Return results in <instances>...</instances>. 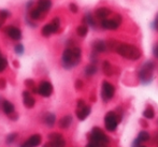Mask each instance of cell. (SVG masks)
I'll return each instance as SVG.
<instances>
[{
	"instance_id": "cell-26",
	"label": "cell",
	"mask_w": 158,
	"mask_h": 147,
	"mask_svg": "<svg viewBox=\"0 0 158 147\" xmlns=\"http://www.w3.org/2000/svg\"><path fill=\"white\" fill-rule=\"evenodd\" d=\"M137 139L141 144L142 143H148V142L151 140V134L146 130H142V131H140V132H139Z\"/></svg>"
},
{
	"instance_id": "cell-33",
	"label": "cell",
	"mask_w": 158,
	"mask_h": 147,
	"mask_svg": "<svg viewBox=\"0 0 158 147\" xmlns=\"http://www.w3.org/2000/svg\"><path fill=\"white\" fill-rule=\"evenodd\" d=\"M151 27H152L153 30H155L158 32V13L156 15V18H155L154 21L152 22V24H151Z\"/></svg>"
},
{
	"instance_id": "cell-10",
	"label": "cell",
	"mask_w": 158,
	"mask_h": 147,
	"mask_svg": "<svg viewBox=\"0 0 158 147\" xmlns=\"http://www.w3.org/2000/svg\"><path fill=\"white\" fill-rule=\"evenodd\" d=\"M48 142L51 144V147H66L67 142L64 140L61 133L52 132L48 134Z\"/></svg>"
},
{
	"instance_id": "cell-37",
	"label": "cell",
	"mask_w": 158,
	"mask_h": 147,
	"mask_svg": "<svg viewBox=\"0 0 158 147\" xmlns=\"http://www.w3.org/2000/svg\"><path fill=\"white\" fill-rule=\"evenodd\" d=\"M6 87V81L3 77H0V89H4Z\"/></svg>"
},
{
	"instance_id": "cell-41",
	"label": "cell",
	"mask_w": 158,
	"mask_h": 147,
	"mask_svg": "<svg viewBox=\"0 0 158 147\" xmlns=\"http://www.w3.org/2000/svg\"><path fill=\"white\" fill-rule=\"evenodd\" d=\"M154 144H155V146L158 147V132L156 133V135L154 137Z\"/></svg>"
},
{
	"instance_id": "cell-15",
	"label": "cell",
	"mask_w": 158,
	"mask_h": 147,
	"mask_svg": "<svg viewBox=\"0 0 158 147\" xmlns=\"http://www.w3.org/2000/svg\"><path fill=\"white\" fill-rule=\"evenodd\" d=\"M90 113H92V106L87 105V104L81 106V108H77V111H75V115H77V119L81 121L85 120L90 115Z\"/></svg>"
},
{
	"instance_id": "cell-46",
	"label": "cell",
	"mask_w": 158,
	"mask_h": 147,
	"mask_svg": "<svg viewBox=\"0 0 158 147\" xmlns=\"http://www.w3.org/2000/svg\"><path fill=\"white\" fill-rule=\"evenodd\" d=\"M138 147H146V146H144V145H139Z\"/></svg>"
},
{
	"instance_id": "cell-43",
	"label": "cell",
	"mask_w": 158,
	"mask_h": 147,
	"mask_svg": "<svg viewBox=\"0 0 158 147\" xmlns=\"http://www.w3.org/2000/svg\"><path fill=\"white\" fill-rule=\"evenodd\" d=\"M140 122H141V124H142V126H144V127H148V124H146L145 121H142V120H141V121H140Z\"/></svg>"
},
{
	"instance_id": "cell-25",
	"label": "cell",
	"mask_w": 158,
	"mask_h": 147,
	"mask_svg": "<svg viewBox=\"0 0 158 147\" xmlns=\"http://www.w3.org/2000/svg\"><path fill=\"white\" fill-rule=\"evenodd\" d=\"M142 115H143V117L145 118V119H154L155 118V110L153 108L152 105H148L145 108V110L143 111V113H142Z\"/></svg>"
},
{
	"instance_id": "cell-2",
	"label": "cell",
	"mask_w": 158,
	"mask_h": 147,
	"mask_svg": "<svg viewBox=\"0 0 158 147\" xmlns=\"http://www.w3.org/2000/svg\"><path fill=\"white\" fill-rule=\"evenodd\" d=\"M114 52L123 58L131 60V61H137L142 57V52L138 46L129 43H123V42H118Z\"/></svg>"
},
{
	"instance_id": "cell-14",
	"label": "cell",
	"mask_w": 158,
	"mask_h": 147,
	"mask_svg": "<svg viewBox=\"0 0 158 147\" xmlns=\"http://www.w3.org/2000/svg\"><path fill=\"white\" fill-rule=\"evenodd\" d=\"M92 50L93 52L96 54H102V53L108 52V48H106V41L101 39L95 40L92 43Z\"/></svg>"
},
{
	"instance_id": "cell-12",
	"label": "cell",
	"mask_w": 158,
	"mask_h": 147,
	"mask_svg": "<svg viewBox=\"0 0 158 147\" xmlns=\"http://www.w3.org/2000/svg\"><path fill=\"white\" fill-rule=\"evenodd\" d=\"M42 143V137L40 134H32L29 137L23 144H21L19 147H38Z\"/></svg>"
},
{
	"instance_id": "cell-36",
	"label": "cell",
	"mask_w": 158,
	"mask_h": 147,
	"mask_svg": "<svg viewBox=\"0 0 158 147\" xmlns=\"http://www.w3.org/2000/svg\"><path fill=\"white\" fill-rule=\"evenodd\" d=\"M153 55L156 59H158V42L153 46Z\"/></svg>"
},
{
	"instance_id": "cell-24",
	"label": "cell",
	"mask_w": 158,
	"mask_h": 147,
	"mask_svg": "<svg viewBox=\"0 0 158 147\" xmlns=\"http://www.w3.org/2000/svg\"><path fill=\"white\" fill-rule=\"evenodd\" d=\"M44 17V14L41 12L40 10H38L37 8H33L30 10V13H29V18L32 19V21H40V19H42Z\"/></svg>"
},
{
	"instance_id": "cell-31",
	"label": "cell",
	"mask_w": 158,
	"mask_h": 147,
	"mask_svg": "<svg viewBox=\"0 0 158 147\" xmlns=\"http://www.w3.org/2000/svg\"><path fill=\"white\" fill-rule=\"evenodd\" d=\"M8 67V60L4 58L2 55H0V72H3Z\"/></svg>"
},
{
	"instance_id": "cell-6",
	"label": "cell",
	"mask_w": 158,
	"mask_h": 147,
	"mask_svg": "<svg viewBox=\"0 0 158 147\" xmlns=\"http://www.w3.org/2000/svg\"><path fill=\"white\" fill-rule=\"evenodd\" d=\"M121 121L122 119L117 116L115 111H109L104 116V127L109 132H115Z\"/></svg>"
},
{
	"instance_id": "cell-45",
	"label": "cell",
	"mask_w": 158,
	"mask_h": 147,
	"mask_svg": "<svg viewBox=\"0 0 158 147\" xmlns=\"http://www.w3.org/2000/svg\"><path fill=\"white\" fill-rule=\"evenodd\" d=\"M85 147H94V146H93V145H90L89 143H87V145H86Z\"/></svg>"
},
{
	"instance_id": "cell-29",
	"label": "cell",
	"mask_w": 158,
	"mask_h": 147,
	"mask_svg": "<svg viewBox=\"0 0 158 147\" xmlns=\"http://www.w3.org/2000/svg\"><path fill=\"white\" fill-rule=\"evenodd\" d=\"M14 52L16 55H19V56H22V55L25 53V47H24V45L22 43H17L16 45L14 46Z\"/></svg>"
},
{
	"instance_id": "cell-38",
	"label": "cell",
	"mask_w": 158,
	"mask_h": 147,
	"mask_svg": "<svg viewBox=\"0 0 158 147\" xmlns=\"http://www.w3.org/2000/svg\"><path fill=\"white\" fill-rule=\"evenodd\" d=\"M9 118H10L11 120H14V121H15V120L19 119V114H17L16 112H14V113H12L11 115H9Z\"/></svg>"
},
{
	"instance_id": "cell-34",
	"label": "cell",
	"mask_w": 158,
	"mask_h": 147,
	"mask_svg": "<svg viewBox=\"0 0 158 147\" xmlns=\"http://www.w3.org/2000/svg\"><path fill=\"white\" fill-rule=\"evenodd\" d=\"M25 86L28 89H31L32 87H35V82H33V80L28 79V80H26V81H25Z\"/></svg>"
},
{
	"instance_id": "cell-42",
	"label": "cell",
	"mask_w": 158,
	"mask_h": 147,
	"mask_svg": "<svg viewBox=\"0 0 158 147\" xmlns=\"http://www.w3.org/2000/svg\"><path fill=\"white\" fill-rule=\"evenodd\" d=\"M42 147H51V144H50V142H46V143L44 144V145L42 146Z\"/></svg>"
},
{
	"instance_id": "cell-44",
	"label": "cell",
	"mask_w": 158,
	"mask_h": 147,
	"mask_svg": "<svg viewBox=\"0 0 158 147\" xmlns=\"http://www.w3.org/2000/svg\"><path fill=\"white\" fill-rule=\"evenodd\" d=\"M3 23H4V22H3V21H1V19H0V28L2 27V25H3Z\"/></svg>"
},
{
	"instance_id": "cell-18",
	"label": "cell",
	"mask_w": 158,
	"mask_h": 147,
	"mask_svg": "<svg viewBox=\"0 0 158 147\" xmlns=\"http://www.w3.org/2000/svg\"><path fill=\"white\" fill-rule=\"evenodd\" d=\"M52 6H53L52 0H38L35 8L41 11L43 14H45V13H48L52 9Z\"/></svg>"
},
{
	"instance_id": "cell-11",
	"label": "cell",
	"mask_w": 158,
	"mask_h": 147,
	"mask_svg": "<svg viewBox=\"0 0 158 147\" xmlns=\"http://www.w3.org/2000/svg\"><path fill=\"white\" fill-rule=\"evenodd\" d=\"M4 33L13 41H21L23 37V32L16 26H8L4 28Z\"/></svg>"
},
{
	"instance_id": "cell-23",
	"label": "cell",
	"mask_w": 158,
	"mask_h": 147,
	"mask_svg": "<svg viewBox=\"0 0 158 147\" xmlns=\"http://www.w3.org/2000/svg\"><path fill=\"white\" fill-rule=\"evenodd\" d=\"M98 72V67L96 63H92L90 62L89 64H87V66L85 67V69H84V74H85L86 77H92L96 75V73Z\"/></svg>"
},
{
	"instance_id": "cell-19",
	"label": "cell",
	"mask_w": 158,
	"mask_h": 147,
	"mask_svg": "<svg viewBox=\"0 0 158 147\" xmlns=\"http://www.w3.org/2000/svg\"><path fill=\"white\" fill-rule=\"evenodd\" d=\"M73 122V117L72 115H64V117L60 118V120L58 121V127L60 129H64V130H66V129H69L71 127V125H72Z\"/></svg>"
},
{
	"instance_id": "cell-28",
	"label": "cell",
	"mask_w": 158,
	"mask_h": 147,
	"mask_svg": "<svg viewBox=\"0 0 158 147\" xmlns=\"http://www.w3.org/2000/svg\"><path fill=\"white\" fill-rule=\"evenodd\" d=\"M19 137V134H17L16 132H12L10 133V134L6 137V143L8 144V145H11V144H13L15 141H16V139Z\"/></svg>"
},
{
	"instance_id": "cell-40",
	"label": "cell",
	"mask_w": 158,
	"mask_h": 147,
	"mask_svg": "<svg viewBox=\"0 0 158 147\" xmlns=\"http://www.w3.org/2000/svg\"><path fill=\"white\" fill-rule=\"evenodd\" d=\"M33 3H35V0H29V1H28L27 3H26V8H27L28 10H30V9L32 8Z\"/></svg>"
},
{
	"instance_id": "cell-20",
	"label": "cell",
	"mask_w": 158,
	"mask_h": 147,
	"mask_svg": "<svg viewBox=\"0 0 158 147\" xmlns=\"http://www.w3.org/2000/svg\"><path fill=\"white\" fill-rule=\"evenodd\" d=\"M101 70L102 72H103V74L106 75V76H112L113 74H114V67H113V64L111 63L109 60H104L103 62H102L101 64Z\"/></svg>"
},
{
	"instance_id": "cell-39",
	"label": "cell",
	"mask_w": 158,
	"mask_h": 147,
	"mask_svg": "<svg viewBox=\"0 0 158 147\" xmlns=\"http://www.w3.org/2000/svg\"><path fill=\"white\" fill-rule=\"evenodd\" d=\"M85 101H84L83 99H79L77 100V108H81V106H83V105H85Z\"/></svg>"
},
{
	"instance_id": "cell-8",
	"label": "cell",
	"mask_w": 158,
	"mask_h": 147,
	"mask_svg": "<svg viewBox=\"0 0 158 147\" xmlns=\"http://www.w3.org/2000/svg\"><path fill=\"white\" fill-rule=\"evenodd\" d=\"M115 86L109 81H103L101 85V91H100V96H101V100L103 103H109L111 100L114 98L115 96Z\"/></svg>"
},
{
	"instance_id": "cell-16",
	"label": "cell",
	"mask_w": 158,
	"mask_h": 147,
	"mask_svg": "<svg viewBox=\"0 0 158 147\" xmlns=\"http://www.w3.org/2000/svg\"><path fill=\"white\" fill-rule=\"evenodd\" d=\"M23 103L25 108H32L35 105V99L32 97L31 92L29 90L23 91Z\"/></svg>"
},
{
	"instance_id": "cell-21",
	"label": "cell",
	"mask_w": 158,
	"mask_h": 147,
	"mask_svg": "<svg viewBox=\"0 0 158 147\" xmlns=\"http://www.w3.org/2000/svg\"><path fill=\"white\" fill-rule=\"evenodd\" d=\"M1 108H2V112L6 115H8V116L15 112L14 104L11 101H9V100H3V101L1 102Z\"/></svg>"
},
{
	"instance_id": "cell-30",
	"label": "cell",
	"mask_w": 158,
	"mask_h": 147,
	"mask_svg": "<svg viewBox=\"0 0 158 147\" xmlns=\"http://www.w3.org/2000/svg\"><path fill=\"white\" fill-rule=\"evenodd\" d=\"M11 14H12V13H11L9 10L2 9V10H0V19L4 22L6 19H8L9 17H11Z\"/></svg>"
},
{
	"instance_id": "cell-1",
	"label": "cell",
	"mask_w": 158,
	"mask_h": 147,
	"mask_svg": "<svg viewBox=\"0 0 158 147\" xmlns=\"http://www.w3.org/2000/svg\"><path fill=\"white\" fill-rule=\"evenodd\" d=\"M82 60V48L80 46H68L61 55V66L66 70H71L79 66Z\"/></svg>"
},
{
	"instance_id": "cell-4",
	"label": "cell",
	"mask_w": 158,
	"mask_h": 147,
	"mask_svg": "<svg viewBox=\"0 0 158 147\" xmlns=\"http://www.w3.org/2000/svg\"><path fill=\"white\" fill-rule=\"evenodd\" d=\"M156 69V63L152 60H148L141 66L138 71V80L142 85H148L154 80V71Z\"/></svg>"
},
{
	"instance_id": "cell-3",
	"label": "cell",
	"mask_w": 158,
	"mask_h": 147,
	"mask_svg": "<svg viewBox=\"0 0 158 147\" xmlns=\"http://www.w3.org/2000/svg\"><path fill=\"white\" fill-rule=\"evenodd\" d=\"M88 143L94 147H110L111 139L99 127H94L87 134Z\"/></svg>"
},
{
	"instance_id": "cell-17",
	"label": "cell",
	"mask_w": 158,
	"mask_h": 147,
	"mask_svg": "<svg viewBox=\"0 0 158 147\" xmlns=\"http://www.w3.org/2000/svg\"><path fill=\"white\" fill-rule=\"evenodd\" d=\"M82 23L84 24V25H86L87 27H92V28H97V21H96V17L94 16V14L90 12H87L85 13V15L83 16V18H82Z\"/></svg>"
},
{
	"instance_id": "cell-9",
	"label": "cell",
	"mask_w": 158,
	"mask_h": 147,
	"mask_svg": "<svg viewBox=\"0 0 158 147\" xmlns=\"http://www.w3.org/2000/svg\"><path fill=\"white\" fill-rule=\"evenodd\" d=\"M38 95L42 96L44 98H48L53 95L54 87H53L52 83L48 81H41L38 86Z\"/></svg>"
},
{
	"instance_id": "cell-47",
	"label": "cell",
	"mask_w": 158,
	"mask_h": 147,
	"mask_svg": "<svg viewBox=\"0 0 158 147\" xmlns=\"http://www.w3.org/2000/svg\"><path fill=\"white\" fill-rule=\"evenodd\" d=\"M0 55H1V52H0Z\"/></svg>"
},
{
	"instance_id": "cell-13",
	"label": "cell",
	"mask_w": 158,
	"mask_h": 147,
	"mask_svg": "<svg viewBox=\"0 0 158 147\" xmlns=\"http://www.w3.org/2000/svg\"><path fill=\"white\" fill-rule=\"evenodd\" d=\"M112 15V10H110L106 6H100V8L96 9L94 12V16L96 19L98 21H102V19H106L108 17H110Z\"/></svg>"
},
{
	"instance_id": "cell-32",
	"label": "cell",
	"mask_w": 158,
	"mask_h": 147,
	"mask_svg": "<svg viewBox=\"0 0 158 147\" xmlns=\"http://www.w3.org/2000/svg\"><path fill=\"white\" fill-rule=\"evenodd\" d=\"M69 10L73 14H77L79 12V6L77 3H74V2H71V3H69Z\"/></svg>"
},
{
	"instance_id": "cell-7",
	"label": "cell",
	"mask_w": 158,
	"mask_h": 147,
	"mask_svg": "<svg viewBox=\"0 0 158 147\" xmlns=\"http://www.w3.org/2000/svg\"><path fill=\"white\" fill-rule=\"evenodd\" d=\"M60 26H61V21L59 17H54L50 23L45 24V25L42 27L41 29V35L45 38L51 37L52 35L54 33H57L60 29Z\"/></svg>"
},
{
	"instance_id": "cell-35",
	"label": "cell",
	"mask_w": 158,
	"mask_h": 147,
	"mask_svg": "<svg viewBox=\"0 0 158 147\" xmlns=\"http://www.w3.org/2000/svg\"><path fill=\"white\" fill-rule=\"evenodd\" d=\"M83 86H84L83 81H81V80H77V81H75L74 87H75V89H77V90H81V89L83 88Z\"/></svg>"
},
{
	"instance_id": "cell-5",
	"label": "cell",
	"mask_w": 158,
	"mask_h": 147,
	"mask_svg": "<svg viewBox=\"0 0 158 147\" xmlns=\"http://www.w3.org/2000/svg\"><path fill=\"white\" fill-rule=\"evenodd\" d=\"M123 24V16L122 14L117 13L114 14L113 17H108L106 19L100 21L99 26L104 30H117Z\"/></svg>"
},
{
	"instance_id": "cell-22",
	"label": "cell",
	"mask_w": 158,
	"mask_h": 147,
	"mask_svg": "<svg viewBox=\"0 0 158 147\" xmlns=\"http://www.w3.org/2000/svg\"><path fill=\"white\" fill-rule=\"evenodd\" d=\"M43 122L48 128H52L56 122V115L53 114V113H45L43 116Z\"/></svg>"
},
{
	"instance_id": "cell-27",
	"label": "cell",
	"mask_w": 158,
	"mask_h": 147,
	"mask_svg": "<svg viewBox=\"0 0 158 147\" xmlns=\"http://www.w3.org/2000/svg\"><path fill=\"white\" fill-rule=\"evenodd\" d=\"M75 32L80 38H85L88 33V27L86 25H84V24H82V25L77 26V29H75Z\"/></svg>"
}]
</instances>
